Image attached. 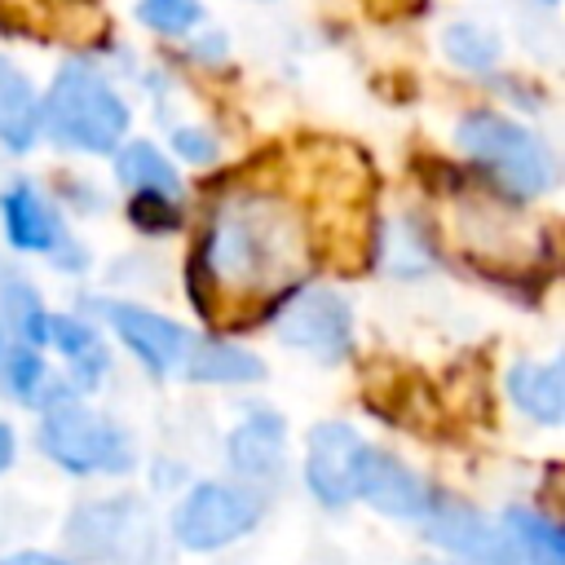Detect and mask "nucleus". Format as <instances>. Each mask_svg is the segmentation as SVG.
<instances>
[{
	"label": "nucleus",
	"mask_w": 565,
	"mask_h": 565,
	"mask_svg": "<svg viewBox=\"0 0 565 565\" xmlns=\"http://www.w3.org/2000/svg\"><path fill=\"white\" fill-rule=\"evenodd\" d=\"M203 269L230 291H278L305 269V234L278 199L230 194L207 221Z\"/></svg>",
	"instance_id": "1"
},
{
	"label": "nucleus",
	"mask_w": 565,
	"mask_h": 565,
	"mask_svg": "<svg viewBox=\"0 0 565 565\" xmlns=\"http://www.w3.org/2000/svg\"><path fill=\"white\" fill-rule=\"evenodd\" d=\"M40 128L57 146L106 154L128 132V106L93 62L71 57L49 84V97L40 106Z\"/></svg>",
	"instance_id": "2"
},
{
	"label": "nucleus",
	"mask_w": 565,
	"mask_h": 565,
	"mask_svg": "<svg viewBox=\"0 0 565 565\" xmlns=\"http://www.w3.org/2000/svg\"><path fill=\"white\" fill-rule=\"evenodd\" d=\"M455 141L512 199H534L556 181V163H552V150L543 146V137L530 132L525 124L503 119V115H490V110L463 115L455 128Z\"/></svg>",
	"instance_id": "3"
},
{
	"label": "nucleus",
	"mask_w": 565,
	"mask_h": 565,
	"mask_svg": "<svg viewBox=\"0 0 565 565\" xmlns=\"http://www.w3.org/2000/svg\"><path fill=\"white\" fill-rule=\"evenodd\" d=\"M40 450H44L57 468H66V472H75V477L128 472V468H132V441H128V433H124L115 419H106V415L79 406L75 397L44 406V419H40Z\"/></svg>",
	"instance_id": "4"
},
{
	"label": "nucleus",
	"mask_w": 565,
	"mask_h": 565,
	"mask_svg": "<svg viewBox=\"0 0 565 565\" xmlns=\"http://www.w3.org/2000/svg\"><path fill=\"white\" fill-rule=\"evenodd\" d=\"M256 521H260V499L252 490L225 486V481H203L172 512V534L190 552H216V547L243 539Z\"/></svg>",
	"instance_id": "5"
},
{
	"label": "nucleus",
	"mask_w": 565,
	"mask_h": 565,
	"mask_svg": "<svg viewBox=\"0 0 565 565\" xmlns=\"http://www.w3.org/2000/svg\"><path fill=\"white\" fill-rule=\"evenodd\" d=\"M274 331L282 344H296L322 362H340L353 349V309L331 287H305L282 300L274 313Z\"/></svg>",
	"instance_id": "6"
},
{
	"label": "nucleus",
	"mask_w": 565,
	"mask_h": 565,
	"mask_svg": "<svg viewBox=\"0 0 565 565\" xmlns=\"http://www.w3.org/2000/svg\"><path fill=\"white\" fill-rule=\"evenodd\" d=\"M362 450L366 441L340 424L327 419L309 433V455H305V481L309 490L327 503V508H344L349 499H358V468H362Z\"/></svg>",
	"instance_id": "7"
},
{
	"label": "nucleus",
	"mask_w": 565,
	"mask_h": 565,
	"mask_svg": "<svg viewBox=\"0 0 565 565\" xmlns=\"http://www.w3.org/2000/svg\"><path fill=\"white\" fill-rule=\"evenodd\" d=\"M424 534L433 543H441L446 552L463 556V561H477V565H516V552H512L508 534L494 530L468 503H455V499L433 494V503L424 512Z\"/></svg>",
	"instance_id": "8"
},
{
	"label": "nucleus",
	"mask_w": 565,
	"mask_h": 565,
	"mask_svg": "<svg viewBox=\"0 0 565 565\" xmlns=\"http://www.w3.org/2000/svg\"><path fill=\"white\" fill-rule=\"evenodd\" d=\"M106 318L115 327V335L154 371V375H181L194 335L185 327H177L172 318L141 309V305H106Z\"/></svg>",
	"instance_id": "9"
},
{
	"label": "nucleus",
	"mask_w": 565,
	"mask_h": 565,
	"mask_svg": "<svg viewBox=\"0 0 565 565\" xmlns=\"http://www.w3.org/2000/svg\"><path fill=\"white\" fill-rule=\"evenodd\" d=\"M358 499H366L375 512L384 516H402V521H424L433 490L388 450L366 446L362 450V468H358Z\"/></svg>",
	"instance_id": "10"
},
{
	"label": "nucleus",
	"mask_w": 565,
	"mask_h": 565,
	"mask_svg": "<svg viewBox=\"0 0 565 565\" xmlns=\"http://www.w3.org/2000/svg\"><path fill=\"white\" fill-rule=\"evenodd\" d=\"M0 216L4 234L18 252H57L66 243L62 216L49 207V199L35 185H13L0 194Z\"/></svg>",
	"instance_id": "11"
},
{
	"label": "nucleus",
	"mask_w": 565,
	"mask_h": 565,
	"mask_svg": "<svg viewBox=\"0 0 565 565\" xmlns=\"http://www.w3.org/2000/svg\"><path fill=\"white\" fill-rule=\"evenodd\" d=\"M282 437H287V424H282L278 411H269V406L252 411L230 433V463H234V472L269 481L278 472V463H282Z\"/></svg>",
	"instance_id": "12"
},
{
	"label": "nucleus",
	"mask_w": 565,
	"mask_h": 565,
	"mask_svg": "<svg viewBox=\"0 0 565 565\" xmlns=\"http://www.w3.org/2000/svg\"><path fill=\"white\" fill-rule=\"evenodd\" d=\"M508 393L512 402L543 419V424H561L565 419V375L561 362H516L508 371Z\"/></svg>",
	"instance_id": "13"
},
{
	"label": "nucleus",
	"mask_w": 565,
	"mask_h": 565,
	"mask_svg": "<svg viewBox=\"0 0 565 565\" xmlns=\"http://www.w3.org/2000/svg\"><path fill=\"white\" fill-rule=\"evenodd\" d=\"M35 132H40L35 88L9 57H0V141L9 150H26L35 141Z\"/></svg>",
	"instance_id": "14"
},
{
	"label": "nucleus",
	"mask_w": 565,
	"mask_h": 565,
	"mask_svg": "<svg viewBox=\"0 0 565 565\" xmlns=\"http://www.w3.org/2000/svg\"><path fill=\"white\" fill-rule=\"evenodd\" d=\"M181 375L199 380V384H243V380H260L265 366L256 353L238 349V344H225V340H194L190 344V358L181 366Z\"/></svg>",
	"instance_id": "15"
},
{
	"label": "nucleus",
	"mask_w": 565,
	"mask_h": 565,
	"mask_svg": "<svg viewBox=\"0 0 565 565\" xmlns=\"http://www.w3.org/2000/svg\"><path fill=\"white\" fill-rule=\"evenodd\" d=\"M44 344H53V349H62V358L71 362V380H75V388H93L97 380H102V371H106V349H102V340H97V331L93 327H84L79 318H66V313H49V340Z\"/></svg>",
	"instance_id": "16"
},
{
	"label": "nucleus",
	"mask_w": 565,
	"mask_h": 565,
	"mask_svg": "<svg viewBox=\"0 0 565 565\" xmlns=\"http://www.w3.org/2000/svg\"><path fill=\"white\" fill-rule=\"evenodd\" d=\"M503 534L516 552V565H565V534L547 516L530 508H512L503 516Z\"/></svg>",
	"instance_id": "17"
},
{
	"label": "nucleus",
	"mask_w": 565,
	"mask_h": 565,
	"mask_svg": "<svg viewBox=\"0 0 565 565\" xmlns=\"http://www.w3.org/2000/svg\"><path fill=\"white\" fill-rule=\"evenodd\" d=\"M115 177L128 185V190H154V194H181V177H177V168L163 159V150L159 146H150V141H132V146H124L119 150V159H115Z\"/></svg>",
	"instance_id": "18"
},
{
	"label": "nucleus",
	"mask_w": 565,
	"mask_h": 565,
	"mask_svg": "<svg viewBox=\"0 0 565 565\" xmlns=\"http://www.w3.org/2000/svg\"><path fill=\"white\" fill-rule=\"evenodd\" d=\"M0 309H4L9 327L22 335V344L40 349V344L49 340V313H44V305H40V296H35L31 282L9 278V282L0 287Z\"/></svg>",
	"instance_id": "19"
},
{
	"label": "nucleus",
	"mask_w": 565,
	"mask_h": 565,
	"mask_svg": "<svg viewBox=\"0 0 565 565\" xmlns=\"http://www.w3.org/2000/svg\"><path fill=\"white\" fill-rule=\"evenodd\" d=\"M441 44H446L450 62H459V66H468V71H486V66H494V57H499V40H494L486 26H477V22H455V26H446Z\"/></svg>",
	"instance_id": "20"
},
{
	"label": "nucleus",
	"mask_w": 565,
	"mask_h": 565,
	"mask_svg": "<svg viewBox=\"0 0 565 565\" xmlns=\"http://www.w3.org/2000/svg\"><path fill=\"white\" fill-rule=\"evenodd\" d=\"M137 18H141L150 31H159V35H185V31L199 26L203 9H199L194 0H141Z\"/></svg>",
	"instance_id": "21"
},
{
	"label": "nucleus",
	"mask_w": 565,
	"mask_h": 565,
	"mask_svg": "<svg viewBox=\"0 0 565 565\" xmlns=\"http://www.w3.org/2000/svg\"><path fill=\"white\" fill-rule=\"evenodd\" d=\"M132 221L141 225V230H150V234H168V230H177V221H181V212H177V199L172 194H154V190H137V199H132Z\"/></svg>",
	"instance_id": "22"
},
{
	"label": "nucleus",
	"mask_w": 565,
	"mask_h": 565,
	"mask_svg": "<svg viewBox=\"0 0 565 565\" xmlns=\"http://www.w3.org/2000/svg\"><path fill=\"white\" fill-rule=\"evenodd\" d=\"M172 146H177L185 159H194V163H207V159L216 154L212 132H199V128H177V132H172Z\"/></svg>",
	"instance_id": "23"
},
{
	"label": "nucleus",
	"mask_w": 565,
	"mask_h": 565,
	"mask_svg": "<svg viewBox=\"0 0 565 565\" xmlns=\"http://www.w3.org/2000/svg\"><path fill=\"white\" fill-rule=\"evenodd\" d=\"M0 565H71V561L49 556V552H13V556H0Z\"/></svg>",
	"instance_id": "24"
},
{
	"label": "nucleus",
	"mask_w": 565,
	"mask_h": 565,
	"mask_svg": "<svg viewBox=\"0 0 565 565\" xmlns=\"http://www.w3.org/2000/svg\"><path fill=\"white\" fill-rule=\"evenodd\" d=\"M13 463V428L9 424H0V472Z\"/></svg>",
	"instance_id": "25"
},
{
	"label": "nucleus",
	"mask_w": 565,
	"mask_h": 565,
	"mask_svg": "<svg viewBox=\"0 0 565 565\" xmlns=\"http://www.w3.org/2000/svg\"><path fill=\"white\" fill-rule=\"evenodd\" d=\"M0 358H4V335H0Z\"/></svg>",
	"instance_id": "26"
}]
</instances>
